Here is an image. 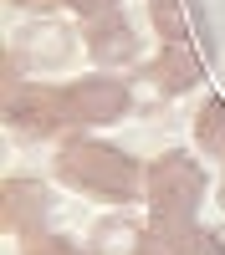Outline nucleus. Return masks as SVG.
<instances>
[{"mask_svg": "<svg viewBox=\"0 0 225 255\" xmlns=\"http://www.w3.org/2000/svg\"><path fill=\"white\" fill-rule=\"evenodd\" d=\"M205 189H210V174L205 163L190 153V148H169L149 163L143 174V204H149V240L164 255H179L184 240L200 230V204Z\"/></svg>", "mask_w": 225, "mask_h": 255, "instance_id": "1", "label": "nucleus"}, {"mask_svg": "<svg viewBox=\"0 0 225 255\" xmlns=\"http://www.w3.org/2000/svg\"><path fill=\"white\" fill-rule=\"evenodd\" d=\"M51 174L67 189H77V194L123 209V204L143 199V174H149V163H138L133 153H123V148L102 143V138L77 133V138H61L56 143Z\"/></svg>", "mask_w": 225, "mask_h": 255, "instance_id": "2", "label": "nucleus"}, {"mask_svg": "<svg viewBox=\"0 0 225 255\" xmlns=\"http://www.w3.org/2000/svg\"><path fill=\"white\" fill-rule=\"evenodd\" d=\"M5 123H10V133L31 138V143L72 138L77 118H72V102H67V82L61 87L56 82H26V77L5 82Z\"/></svg>", "mask_w": 225, "mask_h": 255, "instance_id": "3", "label": "nucleus"}, {"mask_svg": "<svg viewBox=\"0 0 225 255\" xmlns=\"http://www.w3.org/2000/svg\"><path fill=\"white\" fill-rule=\"evenodd\" d=\"M67 102H72L77 128H108L133 113V87L118 72H92V77L67 82Z\"/></svg>", "mask_w": 225, "mask_h": 255, "instance_id": "4", "label": "nucleus"}, {"mask_svg": "<svg viewBox=\"0 0 225 255\" xmlns=\"http://www.w3.org/2000/svg\"><path fill=\"white\" fill-rule=\"evenodd\" d=\"M72 31L67 26H51V20H41V26H31V31H20V36H10V56H5V82H15L20 72H56V67H67L72 61Z\"/></svg>", "mask_w": 225, "mask_h": 255, "instance_id": "5", "label": "nucleus"}, {"mask_svg": "<svg viewBox=\"0 0 225 255\" xmlns=\"http://www.w3.org/2000/svg\"><path fill=\"white\" fill-rule=\"evenodd\" d=\"M82 46H87V56L97 61L102 72H118V67H128V61H138V36H133V26H128V15H123L118 5L113 10H102V15H87L82 20Z\"/></svg>", "mask_w": 225, "mask_h": 255, "instance_id": "6", "label": "nucleus"}, {"mask_svg": "<svg viewBox=\"0 0 225 255\" xmlns=\"http://www.w3.org/2000/svg\"><path fill=\"white\" fill-rule=\"evenodd\" d=\"M51 189L41 179H5V230L20 240H41L46 235V220H51Z\"/></svg>", "mask_w": 225, "mask_h": 255, "instance_id": "7", "label": "nucleus"}, {"mask_svg": "<svg viewBox=\"0 0 225 255\" xmlns=\"http://www.w3.org/2000/svg\"><path fill=\"white\" fill-rule=\"evenodd\" d=\"M143 72H149V82L164 97H184V92H195L205 82V56L195 51V41H164L159 56Z\"/></svg>", "mask_w": 225, "mask_h": 255, "instance_id": "8", "label": "nucleus"}, {"mask_svg": "<svg viewBox=\"0 0 225 255\" xmlns=\"http://www.w3.org/2000/svg\"><path fill=\"white\" fill-rule=\"evenodd\" d=\"M143 240H149V220L128 215V209H113V215H102L87 235V250L92 255H133Z\"/></svg>", "mask_w": 225, "mask_h": 255, "instance_id": "9", "label": "nucleus"}, {"mask_svg": "<svg viewBox=\"0 0 225 255\" xmlns=\"http://www.w3.org/2000/svg\"><path fill=\"white\" fill-rule=\"evenodd\" d=\"M195 153L225 163V97H205L195 108Z\"/></svg>", "mask_w": 225, "mask_h": 255, "instance_id": "10", "label": "nucleus"}, {"mask_svg": "<svg viewBox=\"0 0 225 255\" xmlns=\"http://www.w3.org/2000/svg\"><path fill=\"white\" fill-rule=\"evenodd\" d=\"M149 15L164 41H190V0H149Z\"/></svg>", "mask_w": 225, "mask_h": 255, "instance_id": "11", "label": "nucleus"}, {"mask_svg": "<svg viewBox=\"0 0 225 255\" xmlns=\"http://www.w3.org/2000/svg\"><path fill=\"white\" fill-rule=\"evenodd\" d=\"M26 255H92V250H82L67 235H41V240H26Z\"/></svg>", "mask_w": 225, "mask_h": 255, "instance_id": "12", "label": "nucleus"}, {"mask_svg": "<svg viewBox=\"0 0 225 255\" xmlns=\"http://www.w3.org/2000/svg\"><path fill=\"white\" fill-rule=\"evenodd\" d=\"M179 255H225V230H195Z\"/></svg>", "mask_w": 225, "mask_h": 255, "instance_id": "13", "label": "nucleus"}, {"mask_svg": "<svg viewBox=\"0 0 225 255\" xmlns=\"http://www.w3.org/2000/svg\"><path fill=\"white\" fill-rule=\"evenodd\" d=\"M10 5H67V0H10Z\"/></svg>", "mask_w": 225, "mask_h": 255, "instance_id": "14", "label": "nucleus"}, {"mask_svg": "<svg viewBox=\"0 0 225 255\" xmlns=\"http://www.w3.org/2000/svg\"><path fill=\"white\" fill-rule=\"evenodd\" d=\"M133 255H164V250H159V245H154V240H143V245H138V250H133Z\"/></svg>", "mask_w": 225, "mask_h": 255, "instance_id": "15", "label": "nucleus"}, {"mask_svg": "<svg viewBox=\"0 0 225 255\" xmlns=\"http://www.w3.org/2000/svg\"><path fill=\"white\" fill-rule=\"evenodd\" d=\"M215 199L225 204V168H220V184H215Z\"/></svg>", "mask_w": 225, "mask_h": 255, "instance_id": "16", "label": "nucleus"}]
</instances>
